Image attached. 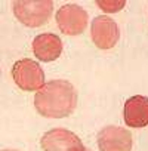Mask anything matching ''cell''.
<instances>
[{
	"label": "cell",
	"instance_id": "obj_2",
	"mask_svg": "<svg viewBox=\"0 0 148 151\" xmlns=\"http://www.w3.org/2000/svg\"><path fill=\"white\" fill-rule=\"evenodd\" d=\"M14 14L25 27H42L52 15L53 3L50 0H18L14 2Z\"/></svg>",
	"mask_w": 148,
	"mask_h": 151
},
{
	"label": "cell",
	"instance_id": "obj_6",
	"mask_svg": "<svg viewBox=\"0 0 148 151\" xmlns=\"http://www.w3.org/2000/svg\"><path fill=\"white\" fill-rule=\"evenodd\" d=\"M91 37L96 47L102 50H108L117 45L120 39V30L116 21H113L110 17L101 15L92 21Z\"/></svg>",
	"mask_w": 148,
	"mask_h": 151
},
{
	"label": "cell",
	"instance_id": "obj_4",
	"mask_svg": "<svg viewBox=\"0 0 148 151\" xmlns=\"http://www.w3.org/2000/svg\"><path fill=\"white\" fill-rule=\"evenodd\" d=\"M88 12L79 5H64L56 11V24L65 36H77L88 25Z\"/></svg>",
	"mask_w": 148,
	"mask_h": 151
},
{
	"label": "cell",
	"instance_id": "obj_3",
	"mask_svg": "<svg viewBox=\"0 0 148 151\" xmlns=\"http://www.w3.org/2000/svg\"><path fill=\"white\" fill-rule=\"evenodd\" d=\"M12 77L15 85L25 92L40 91L46 85L42 67L33 59L17 61L12 67Z\"/></svg>",
	"mask_w": 148,
	"mask_h": 151
},
{
	"label": "cell",
	"instance_id": "obj_9",
	"mask_svg": "<svg viewBox=\"0 0 148 151\" xmlns=\"http://www.w3.org/2000/svg\"><path fill=\"white\" fill-rule=\"evenodd\" d=\"M62 52V42L56 34L43 33L33 40V53L39 61L50 62L59 58Z\"/></svg>",
	"mask_w": 148,
	"mask_h": 151
},
{
	"label": "cell",
	"instance_id": "obj_12",
	"mask_svg": "<svg viewBox=\"0 0 148 151\" xmlns=\"http://www.w3.org/2000/svg\"><path fill=\"white\" fill-rule=\"evenodd\" d=\"M86 151H92V150H89V148H88V150H86Z\"/></svg>",
	"mask_w": 148,
	"mask_h": 151
},
{
	"label": "cell",
	"instance_id": "obj_11",
	"mask_svg": "<svg viewBox=\"0 0 148 151\" xmlns=\"http://www.w3.org/2000/svg\"><path fill=\"white\" fill-rule=\"evenodd\" d=\"M2 151H18V150H2Z\"/></svg>",
	"mask_w": 148,
	"mask_h": 151
},
{
	"label": "cell",
	"instance_id": "obj_10",
	"mask_svg": "<svg viewBox=\"0 0 148 151\" xmlns=\"http://www.w3.org/2000/svg\"><path fill=\"white\" fill-rule=\"evenodd\" d=\"M96 5L107 14H116L124 8V2H114V0H104V2H96Z\"/></svg>",
	"mask_w": 148,
	"mask_h": 151
},
{
	"label": "cell",
	"instance_id": "obj_5",
	"mask_svg": "<svg viewBox=\"0 0 148 151\" xmlns=\"http://www.w3.org/2000/svg\"><path fill=\"white\" fill-rule=\"evenodd\" d=\"M40 145L43 151H86L80 138L67 129H50L42 136Z\"/></svg>",
	"mask_w": 148,
	"mask_h": 151
},
{
	"label": "cell",
	"instance_id": "obj_1",
	"mask_svg": "<svg viewBox=\"0 0 148 151\" xmlns=\"http://www.w3.org/2000/svg\"><path fill=\"white\" fill-rule=\"evenodd\" d=\"M37 113L47 119L68 117L77 107V92L67 80H50L34 96Z\"/></svg>",
	"mask_w": 148,
	"mask_h": 151
},
{
	"label": "cell",
	"instance_id": "obj_8",
	"mask_svg": "<svg viewBox=\"0 0 148 151\" xmlns=\"http://www.w3.org/2000/svg\"><path fill=\"white\" fill-rule=\"evenodd\" d=\"M123 120L129 127L148 126V98L135 95L124 102Z\"/></svg>",
	"mask_w": 148,
	"mask_h": 151
},
{
	"label": "cell",
	"instance_id": "obj_7",
	"mask_svg": "<svg viewBox=\"0 0 148 151\" xmlns=\"http://www.w3.org/2000/svg\"><path fill=\"white\" fill-rule=\"evenodd\" d=\"M98 147L101 151H130L132 133L120 126H105L98 132Z\"/></svg>",
	"mask_w": 148,
	"mask_h": 151
}]
</instances>
